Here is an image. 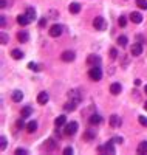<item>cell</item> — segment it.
Returning a JSON list of instances; mask_svg holds the SVG:
<instances>
[{
  "mask_svg": "<svg viewBox=\"0 0 147 155\" xmlns=\"http://www.w3.org/2000/svg\"><path fill=\"white\" fill-rule=\"evenodd\" d=\"M88 76H90L91 81H101V78H102V70L99 68V65H98V67H91L90 71H88Z\"/></svg>",
  "mask_w": 147,
  "mask_h": 155,
  "instance_id": "cell-1",
  "label": "cell"
},
{
  "mask_svg": "<svg viewBox=\"0 0 147 155\" xmlns=\"http://www.w3.org/2000/svg\"><path fill=\"white\" fill-rule=\"evenodd\" d=\"M78 123L76 121H71V123H68L67 126H65V130H64V134L65 135H68V137H73L76 132H78Z\"/></svg>",
  "mask_w": 147,
  "mask_h": 155,
  "instance_id": "cell-2",
  "label": "cell"
},
{
  "mask_svg": "<svg viewBox=\"0 0 147 155\" xmlns=\"http://www.w3.org/2000/svg\"><path fill=\"white\" fill-rule=\"evenodd\" d=\"M93 26L98 30V31H102V30H105L107 28V22H105V19L104 17H96L95 20H93Z\"/></svg>",
  "mask_w": 147,
  "mask_h": 155,
  "instance_id": "cell-3",
  "label": "cell"
},
{
  "mask_svg": "<svg viewBox=\"0 0 147 155\" xmlns=\"http://www.w3.org/2000/svg\"><path fill=\"white\" fill-rule=\"evenodd\" d=\"M68 98H70V101H74L76 104H79L81 99H82L79 90H76V88H74V90H70V92H68Z\"/></svg>",
  "mask_w": 147,
  "mask_h": 155,
  "instance_id": "cell-4",
  "label": "cell"
},
{
  "mask_svg": "<svg viewBox=\"0 0 147 155\" xmlns=\"http://www.w3.org/2000/svg\"><path fill=\"white\" fill-rule=\"evenodd\" d=\"M62 30H64V28H62L61 25H53L48 33H50V36H51V37H59V36L62 34Z\"/></svg>",
  "mask_w": 147,
  "mask_h": 155,
  "instance_id": "cell-5",
  "label": "cell"
},
{
  "mask_svg": "<svg viewBox=\"0 0 147 155\" xmlns=\"http://www.w3.org/2000/svg\"><path fill=\"white\" fill-rule=\"evenodd\" d=\"M74 58H76V54L73 51H64L61 54V59L64 62H71V60H74Z\"/></svg>",
  "mask_w": 147,
  "mask_h": 155,
  "instance_id": "cell-6",
  "label": "cell"
},
{
  "mask_svg": "<svg viewBox=\"0 0 147 155\" xmlns=\"http://www.w3.org/2000/svg\"><path fill=\"white\" fill-rule=\"evenodd\" d=\"M132 56H139L141 53H143V45H141V42H136L132 45Z\"/></svg>",
  "mask_w": 147,
  "mask_h": 155,
  "instance_id": "cell-7",
  "label": "cell"
},
{
  "mask_svg": "<svg viewBox=\"0 0 147 155\" xmlns=\"http://www.w3.org/2000/svg\"><path fill=\"white\" fill-rule=\"evenodd\" d=\"M87 62H88V65H91V67H98V65L101 64V58L91 54V56H88V59H87Z\"/></svg>",
  "mask_w": 147,
  "mask_h": 155,
  "instance_id": "cell-8",
  "label": "cell"
},
{
  "mask_svg": "<svg viewBox=\"0 0 147 155\" xmlns=\"http://www.w3.org/2000/svg\"><path fill=\"white\" fill-rule=\"evenodd\" d=\"M48 99H50V96H48L47 92H40L39 95H37V102L42 104V106H45V104L48 102Z\"/></svg>",
  "mask_w": 147,
  "mask_h": 155,
  "instance_id": "cell-9",
  "label": "cell"
},
{
  "mask_svg": "<svg viewBox=\"0 0 147 155\" xmlns=\"http://www.w3.org/2000/svg\"><path fill=\"white\" fill-rule=\"evenodd\" d=\"M17 23L20 26H26L28 23H31V20H30V17L26 14H22V16H17Z\"/></svg>",
  "mask_w": 147,
  "mask_h": 155,
  "instance_id": "cell-10",
  "label": "cell"
},
{
  "mask_svg": "<svg viewBox=\"0 0 147 155\" xmlns=\"http://www.w3.org/2000/svg\"><path fill=\"white\" fill-rule=\"evenodd\" d=\"M121 90H122V87H121L119 82H113V84L110 85V93H112V95H119Z\"/></svg>",
  "mask_w": 147,
  "mask_h": 155,
  "instance_id": "cell-11",
  "label": "cell"
},
{
  "mask_svg": "<svg viewBox=\"0 0 147 155\" xmlns=\"http://www.w3.org/2000/svg\"><path fill=\"white\" fill-rule=\"evenodd\" d=\"M28 39H30V34L26 31H19L17 33V41L20 43H25V42H28Z\"/></svg>",
  "mask_w": 147,
  "mask_h": 155,
  "instance_id": "cell-12",
  "label": "cell"
},
{
  "mask_svg": "<svg viewBox=\"0 0 147 155\" xmlns=\"http://www.w3.org/2000/svg\"><path fill=\"white\" fill-rule=\"evenodd\" d=\"M98 151H99V152L105 151V152H108V154H115V147H113V143L110 141V143H107L105 146H102V147H98Z\"/></svg>",
  "mask_w": 147,
  "mask_h": 155,
  "instance_id": "cell-13",
  "label": "cell"
},
{
  "mask_svg": "<svg viewBox=\"0 0 147 155\" xmlns=\"http://www.w3.org/2000/svg\"><path fill=\"white\" fill-rule=\"evenodd\" d=\"M110 126L112 127H119L121 126V118L118 115H112L110 116Z\"/></svg>",
  "mask_w": 147,
  "mask_h": 155,
  "instance_id": "cell-14",
  "label": "cell"
},
{
  "mask_svg": "<svg viewBox=\"0 0 147 155\" xmlns=\"http://www.w3.org/2000/svg\"><path fill=\"white\" fill-rule=\"evenodd\" d=\"M65 123H67V116H65V115H59L57 118H56V121H54L56 127H62Z\"/></svg>",
  "mask_w": 147,
  "mask_h": 155,
  "instance_id": "cell-15",
  "label": "cell"
},
{
  "mask_svg": "<svg viewBox=\"0 0 147 155\" xmlns=\"http://www.w3.org/2000/svg\"><path fill=\"white\" fill-rule=\"evenodd\" d=\"M130 19H132L133 23H141V22H143V16L139 13H132L130 14Z\"/></svg>",
  "mask_w": 147,
  "mask_h": 155,
  "instance_id": "cell-16",
  "label": "cell"
},
{
  "mask_svg": "<svg viewBox=\"0 0 147 155\" xmlns=\"http://www.w3.org/2000/svg\"><path fill=\"white\" fill-rule=\"evenodd\" d=\"M36 129H37V123H36V121H30V123L26 124V132H28V134L36 132Z\"/></svg>",
  "mask_w": 147,
  "mask_h": 155,
  "instance_id": "cell-17",
  "label": "cell"
},
{
  "mask_svg": "<svg viewBox=\"0 0 147 155\" xmlns=\"http://www.w3.org/2000/svg\"><path fill=\"white\" fill-rule=\"evenodd\" d=\"M68 9H70V13H71V14H78L79 11H81V5L74 2V3H71V5L68 6Z\"/></svg>",
  "mask_w": 147,
  "mask_h": 155,
  "instance_id": "cell-18",
  "label": "cell"
},
{
  "mask_svg": "<svg viewBox=\"0 0 147 155\" xmlns=\"http://www.w3.org/2000/svg\"><path fill=\"white\" fill-rule=\"evenodd\" d=\"M22 99H23V93H22L20 90H16V92L13 93V101H14V102H20Z\"/></svg>",
  "mask_w": 147,
  "mask_h": 155,
  "instance_id": "cell-19",
  "label": "cell"
},
{
  "mask_svg": "<svg viewBox=\"0 0 147 155\" xmlns=\"http://www.w3.org/2000/svg\"><path fill=\"white\" fill-rule=\"evenodd\" d=\"M11 56H13V59H16V60H19V59H22L23 58V53L20 51V50H17V48H14L13 51H11Z\"/></svg>",
  "mask_w": 147,
  "mask_h": 155,
  "instance_id": "cell-20",
  "label": "cell"
},
{
  "mask_svg": "<svg viewBox=\"0 0 147 155\" xmlns=\"http://www.w3.org/2000/svg\"><path fill=\"white\" fill-rule=\"evenodd\" d=\"M88 121H90V124H99L101 121H102V116L95 113V115H91V116H90V119H88Z\"/></svg>",
  "mask_w": 147,
  "mask_h": 155,
  "instance_id": "cell-21",
  "label": "cell"
},
{
  "mask_svg": "<svg viewBox=\"0 0 147 155\" xmlns=\"http://www.w3.org/2000/svg\"><path fill=\"white\" fill-rule=\"evenodd\" d=\"M76 106H78V104H76L74 101H70V102H67L64 106V110H65V112H73V110L76 109Z\"/></svg>",
  "mask_w": 147,
  "mask_h": 155,
  "instance_id": "cell-22",
  "label": "cell"
},
{
  "mask_svg": "<svg viewBox=\"0 0 147 155\" xmlns=\"http://www.w3.org/2000/svg\"><path fill=\"white\" fill-rule=\"evenodd\" d=\"M25 14L30 17V20H31V22H33V20H36V9H34V8H26Z\"/></svg>",
  "mask_w": 147,
  "mask_h": 155,
  "instance_id": "cell-23",
  "label": "cell"
},
{
  "mask_svg": "<svg viewBox=\"0 0 147 155\" xmlns=\"http://www.w3.org/2000/svg\"><path fill=\"white\" fill-rule=\"evenodd\" d=\"M31 113H33V109H31L30 106H26V107L22 109V116H23V118H28Z\"/></svg>",
  "mask_w": 147,
  "mask_h": 155,
  "instance_id": "cell-24",
  "label": "cell"
},
{
  "mask_svg": "<svg viewBox=\"0 0 147 155\" xmlns=\"http://www.w3.org/2000/svg\"><path fill=\"white\" fill-rule=\"evenodd\" d=\"M95 137H96V132L95 130H87L85 134H84L85 140H95Z\"/></svg>",
  "mask_w": 147,
  "mask_h": 155,
  "instance_id": "cell-25",
  "label": "cell"
},
{
  "mask_svg": "<svg viewBox=\"0 0 147 155\" xmlns=\"http://www.w3.org/2000/svg\"><path fill=\"white\" fill-rule=\"evenodd\" d=\"M138 152H139V154H146V152H147V141L139 143V146H138Z\"/></svg>",
  "mask_w": 147,
  "mask_h": 155,
  "instance_id": "cell-26",
  "label": "cell"
},
{
  "mask_svg": "<svg viewBox=\"0 0 147 155\" xmlns=\"http://www.w3.org/2000/svg\"><path fill=\"white\" fill-rule=\"evenodd\" d=\"M118 43H119L121 47H126L127 43H129V39H127L126 36H119V37H118Z\"/></svg>",
  "mask_w": 147,
  "mask_h": 155,
  "instance_id": "cell-27",
  "label": "cell"
},
{
  "mask_svg": "<svg viewBox=\"0 0 147 155\" xmlns=\"http://www.w3.org/2000/svg\"><path fill=\"white\" fill-rule=\"evenodd\" d=\"M136 6L139 9H147V0H136Z\"/></svg>",
  "mask_w": 147,
  "mask_h": 155,
  "instance_id": "cell-28",
  "label": "cell"
},
{
  "mask_svg": "<svg viewBox=\"0 0 147 155\" xmlns=\"http://www.w3.org/2000/svg\"><path fill=\"white\" fill-rule=\"evenodd\" d=\"M54 147H56V143H54V140H48V141H47V149H48V151H53Z\"/></svg>",
  "mask_w": 147,
  "mask_h": 155,
  "instance_id": "cell-29",
  "label": "cell"
},
{
  "mask_svg": "<svg viewBox=\"0 0 147 155\" xmlns=\"http://www.w3.org/2000/svg\"><path fill=\"white\" fill-rule=\"evenodd\" d=\"M118 23H119V26H121V28H124V26L127 25V19L124 17V16H121V17H119V20H118Z\"/></svg>",
  "mask_w": 147,
  "mask_h": 155,
  "instance_id": "cell-30",
  "label": "cell"
},
{
  "mask_svg": "<svg viewBox=\"0 0 147 155\" xmlns=\"http://www.w3.org/2000/svg\"><path fill=\"white\" fill-rule=\"evenodd\" d=\"M28 68L33 70V71H39V70H40V68H39V65L34 64V62H30V64H28Z\"/></svg>",
  "mask_w": 147,
  "mask_h": 155,
  "instance_id": "cell-31",
  "label": "cell"
},
{
  "mask_svg": "<svg viewBox=\"0 0 147 155\" xmlns=\"http://www.w3.org/2000/svg\"><path fill=\"white\" fill-rule=\"evenodd\" d=\"M138 121H139V124H141V126H146V127H147V116L141 115L139 118H138Z\"/></svg>",
  "mask_w": 147,
  "mask_h": 155,
  "instance_id": "cell-32",
  "label": "cell"
},
{
  "mask_svg": "<svg viewBox=\"0 0 147 155\" xmlns=\"http://www.w3.org/2000/svg\"><path fill=\"white\" fill-rule=\"evenodd\" d=\"M6 137H2L0 138V147H2V151H5V147H6Z\"/></svg>",
  "mask_w": 147,
  "mask_h": 155,
  "instance_id": "cell-33",
  "label": "cell"
},
{
  "mask_svg": "<svg viewBox=\"0 0 147 155\" xmlns=\"http://www.w3.org/2000/svg\"><path fill=\"white\" fill-rule=\"evenodd\" d=\"M16 124H17V127H19V129H22V127H26V126H25V121H23V116H22V118H20V119H19Z\"/></svg>",
  "mask_w": 147,
  "mask_h": 155,
  "instance_id": "cell-34",
  "label": "cell"
},
{
  "mask_svg": "<svg viewBox=\"0 0 147 155\" xmlns=\"http://www.w3.org/2000/svg\"><path fill=\"white\" fill-rule=\"evenodd\" d=\"M28 154V151H25V149H16V155H26Z\"/></svg>",
  "mask_w": 147,
  "mask_h": 155,
  "instance_id": "cell-35",
  "label": "cell"
},
{
  "mask_svg": "<svg viewBox=\"0 0 147 155\" xmlns=\"http://www.w3.org/2000/svg\"><path fill=\"white\" fill-rule=\"evenodd\" d=\"M8 43V36L6 33H2V45H6Z\"/></svg>",
  "mask_w": 147,
  "mask_h": 155,
  "instance_id": "cell-36",
  "label": "cell"
},
{
  "mask_svg": "<svg viewBox=\"0 0 147 155\" xmlns=\"http://www.w3.org/2000/svg\"><path fill=\"white\" fill-rule=\"evenodd\" d=\"M110 58H112V59H116V58H118V51H116L115 48L110 50Z\"/></svg>",
  "mask_w": 147,
  "mask_h": 155,
  "instance_id": "cell-37",
  "label": "cell"
},
{
  "mask_svg": "<svg viewBox=\"0 0 147 155\" xmlns=\"http://www.w3.org/2000/svg\"><path fill=\"white\" fill-rule=\"evenodd\" d=\"M112 143H113V144H118V143L121 144V143H122V138H121V137H115V138L112 140Z\"/></svg>",
  "mask_w": 147,
  "mask_h": 155,
  "instance_id": "cell-38",
  "label": "cell"
},
{
  "mask_svg": "<svg viewBox=\"0 0 147 155\" xmlns=\"http://www.w3.org/2000/svg\"><path fill=\"white\" fill-rule=\"evenodd\" d=\"M45 25H47V19H45V17H42V19L39 20V26H40V28H43Z\"/></svg>",
  "mask_w": 147,
  "mask_h": 155,
  "instance_id": "cell-39",
  "label": "cell"
},
{
  "mask_svg": "<svg viewBox=\"0 0 147 155\" xmlns=\"http://www.w3.org/2000/svg\"><path fill=\"white\" fill-rule=\"evenodd\" d=\"M64 154H65V155H71V154H73V149H71V147H65V149H64Z\"/></svg>",
  "mask_w": 147,
  "mask_h": 155,
  "instance_id": "cell-40",
  "label": "cell"
},
{
  "mask_svg": "<svg viewBox=\"0 0 147 155\" xmlns=\"http://www.w3.org/2000/svg\"><path fill=\"white\" fill-rule=\"evenodd\" d=\"M0 23H2V26H6V17H5V16L0 17Z\"/></svg>",
  "mask_w": 147,
  "mask_h": 155,
  "instance_id": "cell-41",
  "label": "cell"
},
{
  "mask_svg": "<svg viewBox=\"0 0 147 155\" xmlns=\"http://www.w3.org/2000/svg\"><path fill=\"white\" fill-rule=\"evenodd\" d=\"M0 6H2V8H6V0H0Z\"/></svg>",
  "mask_w": 147,
  "mask_h": 155,
  "instance_id": "cell-42",
  "label": "cell"
},
{
  "mask_svg": "<svg viewBox=\"0 0 147 155\" xmlns=\"http://www.w3.org/2000/svg\"><path fill=\"white\" fill-rule=\"evenodd\" d=\"M144 109H146V110H147V101H146V102H144Z\"/></svg>",
  "mask_w": 147,
  "mask_h": 155,
  "instance_id": "cell-43",
  "label": "cell"
},
{
  "mask_svg": "<svg viewBox=\"0 0 147 155\" xmlns=\"http://www.w3.org/2000/svg\"><path fill=\"white\" fill-rule=\"evenodd\" d=\"M144 92L147 93V85H144Z\"/></svg>",
  "mask_w": 147,
  "mask_h": 155,
  "instance_id": "cell-44",
  "label": "cell"
}]
</instances>
